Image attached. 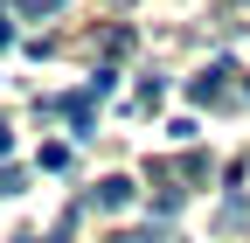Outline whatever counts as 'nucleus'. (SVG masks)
<instances>
[{
    "label": "nucleus",
    "instance_id": "obj_1",
    "mask_svg": "<svg viewBox=\"0 0 250 243\" xmlns=\"http://www.w3.org/2000/svg\"><path fill=\"white\" fill-rule=\"evenodd\" d=\"M188 98L195 104H223L229 98V63H208L202 77H188Z\"/></svg>",
    "mask_w": 250,
    "mask_h": 243
},
{
    "label": "nucleus",
    "instance_id": "obj_2",
    "mask_svg": "<svg viewBox=\"0 0 250 243\" xmlns=\"http://www.w3.org/2000/svg\"><path fill=\"white\" fill-rule=\"evenodd\" d=\"M132 195H139L132 174H104L98 188H90V208H132Z\"/></svg>",
    "mask_w": 250,
    "mask_h": 243
},
{
    "label": "nucleus",
    "instance_id": "obj_3",
    "mask_svg": "<svg viewBox=\"0 0 250 243\" xmlns=\"http://www.w3.org/2000/svg\"><path fill=\"white\" fill-rule=\"evenodd\" d=\"M56 111L70 118V132H90V125H98V98H90V90H70V98H56Z\"/></svg>",
    "mask_w": 250,
    "mask_h": 243
},
{
    "label": "nucleus",
    "instance_id": "obj_4",
    "mask_svg": "<svg viewBox=\"0 0 250 243\" xmlns=\"http://www.w3.org/2000/svg\"><path fill=\"white\" fill-rule=\"evenodd\" d=\"M98 49H104V56H132V28H104Z\"/></svg>",
    "mask_w": 250,
    "mask_h": 243
},
{
    "label": "nucleus",
    "instance_id": "obj_5",
    "mask_svg": "<svg viewBox=\"0 0 250 243\" xmlns=\"http://www.w3.org/2000/svg\"><path fill=\"white\" fill-rule=\"evenodd\" d=\"M42 167H49V174H62V167H70V146L49 139V146H42Z\"/></svg>",
    "mask_w": 250,
    "mask_h": 243
},
{
    "label": "nucleus",
    "instance_id": "obj_6",
    "mask_svg": "<svg viewBox=\"0 0 250 243\" xmlns=\"http://www.w3.org/2000/svg\"><path fill=\"white\" fill-rule=\"evenodd\" d=\"M21 188H28V174L21 167H0V195H21Z\"/></svg>",
    "mask_w": 250,
    "mask_h": 243
},
{
    "label": "nucleus",
    "instance_id": "obj_7",
    "mask_svg": "<svg viewBox=\"0 0 250 243\" xmlns=\"http://www.w3.org/2000/svg\"><path fill=\"white\" fill-rule=\"evenodd\" d=\"M56 7H70V0H21V14H56Z\"/></svg>",
    "mask_w": 250,
    "mask_h": 243
},
{
    "label": "nucleus",
    "instance_id": "obj_8",
    "mask_svg": "<svg viewBox=\"0 0 250 243\" xmlns=\"http://www.w3.org/2000/svg\"><path fill=\"white\" fill-rule=\"evenodd\" d=\"M7 146H14V125H7V118H0V153H7Z\"/></svg>",
    "mask_w": 250,
    "mask_h": 243
},
{
    "label": "nucleus",
    "instance_id": "obj_9",
    "mask_svg": "<svg viewBox=\"0 0 250 243\" xmlns=\"http://www.w3.org/2000/svg\"><path fill=\"white\" fill-rule=\"evenodd\" d=\"M0 49H14V28H7V21H0Z\"/></svg>",
    "mask_w": 250,
    "mask_h": 243
}]
</instances>
